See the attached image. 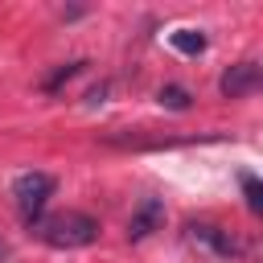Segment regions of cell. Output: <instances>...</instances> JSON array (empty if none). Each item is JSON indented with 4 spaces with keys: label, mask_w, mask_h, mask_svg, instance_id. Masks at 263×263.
<instances>
[{
    "label": "cell",
    "mask_w": 263,
    "mask_h": 263,
    "mask_svg": "<svg viewBox=\"0 0 263 263\" xmlns=\"http://www.w3.org/2000/svg\"><path fill=\"white\" fill-rule=\"evenodd\" d=\"M4 255H8V247H4V242H0V259H4Z\"/></svg>",
    "instance_id": "10"
},
{
    "label": "cell",
    "mask_w": 263,
    "mask_h": 263,
    "mask_svg": "<svg viewBox=\"0 0 263 263\" xmlns=\"http://www.w3.org/2000/svg\"><path fill=\"white\" fill-rule=\"evenodd\" d=\"M238 181H242V193H247V210H251V214H259V210H263V189H259V177H255V173H242Z\"/></svg>",
    "instance_id": "8"
},
{
    "label": "cell",
    "mask_w": 263,
    "mask_h": 263,
    "mask_svg": "<svg viewBox=\"0 0 263 263\" xmlns=\"http://www.w3.org/2000/svg\"><path fill=\"white\" fill-rule=\"evenodd\" d=\"M255 86H259V66H255V62L230 66V70L222 74V82H218V90H222L226 99H242V95H251Z\"/></svg>",
    "instance_id": "4"
},
{
    "label": "cell",
    "mask_w": 263,
    "mask_h": 263,
    "mask_svg": "<svg viewBox=\"0 0 263 263\" xmlns=\"http://www.w3.org/2000/svg\"><path fill=\"white\" fill-rule=\"evenodd\" d=\"M189 238L201 242V247H210L218 259H234V255H238V242H234L226 230H218V226H205V222L197 226V222H193V226H189Z\"/></svg>",
    "instance_id": "5"
},
{
    "label": "cell",
    "mask_w": 263,
    "mask_h": 263,
    "mask_svg": "<svg viewBox=\"0 0 263 263\" xmlns=\"http://www.w3.org/2000/svg\"><path fill=\"white\" fill-rule=\"evenodd\" d=\"M12 197H16V210L25 218V226H33L41 214H45V201L53 197V177L49 173H21L12 181Z\"/></svg>",
    "instance_id": "2"
},
{
    "label": "cell",
    "mask_w": 263,
    "mask_h": 263,
    "mask_svg": "<svg viewBox=\"0 0 263 263\" xmlns=\"http://www.w3.org/2000/svg\"><path fill=\"white\" fill-rule=\"evenodd\" d=\"M78 66H82V62H70V66H62V70H58V74H53V78H49V82H45V90H58V86H62V82H70V78H74V74H78Z\"/></svg>",
    "instance_id": "9"
},
{
    "label": "cell",
    "mask_w": 263,
    "mask_h": 263,
    "mask_svg": "<svg viewBox=\"0 0 263 263\" xmlns=\"http://www.w3.org/2000/svg\"><path fill=\"white\" fill-rule=\"evenodd\" d=\"M45 247L53 251H78V247H90L99 238V222L82 210H58V214H41L33 226H29Z\"/></svg>",
    "instance_id": "1"
},
{
    "label": "cell",
    "mask_w": 263,
    "mask_h": 263,
    "mask_svg": "<svg viewBox=\"0 0 263 263\" xmlns=\"http://www.w3.org/2000/svg\"><path fill=\"white\" fill-rule=\"evenodd\" d=\"M156 99H160V107H173V111H185V107H189V90H185V86H173V82L160 86Z\"/></svg>",
    "instance_id": "7"
},
{
    "label": "cell",
    "mask_w": 263,
    "mask_h": 263,
    "mask_svg": "<svg viewBox=\"0 0 263 263\" xmlns=\"http://www.w3.org/2000/svg\"><path fill=\"white\" fill-rule=\"evenodd\" d=\"M168 45L181 53H205V33L201 29H177V33H168Z\"/></svg>",
    "instance_id": "6"
},
{
    "label": "cell",
    "mask_w": 263,
    "mask_h": 263,
    "mask_svg": "<svg viewBox=\"0 0 263 263\" xmlns=\"http://www.w3.org/2000/svg\"><path fill=\"white\" fill-rule=\"evenodd\" d=\"M160 222H164V201H160V197H144V201L136 205L132 222H127V238H132V242H140V238H148Z\"/></svg>",
    "instance_id": "3"
}]
</instances>
